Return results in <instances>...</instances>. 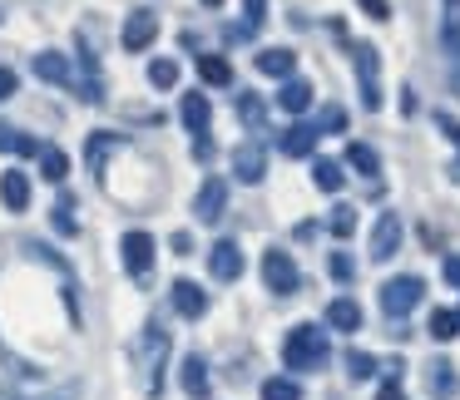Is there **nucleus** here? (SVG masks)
Listing matches in <instances>:
<instances>
[{
    "label": "nucleus",
    "instance_id": "a878e982",
    "mask_svg": "<svg viewBox=\"0 0 460 400\" xmlns=\"http://www.w3.org/2000/svg\"><path fill=\"white\" fill-rule=\"evenodd\" d=\"M110 149H119V134H94V139H90V149H84V159H90V169L94 173H100L104 169V159H110Z\"/></svg>",
    "mask_w": 460,
    "mask_h": 400
},
{
    "label": "nucleus",
    "instance_id": "4468645a",
    "mask_svg": "<svg viewBox=\"0 0 460 400\" xmlns=\"http://www.w3.org/2000/svg\"><path fill=\"white\" fill-rule=\"evenodd\" d=\"M0 198H5L11 213H25V203H31V178H25L21 169H5L0 173Z\"/></svg>",
    "mask_w": 460,
    "mask_h": 400
},
{
    "label": "nucleus",
    "instance_id": "49530a36",
    "mask_svg": "<svg viewBox=\"0 0 460 400\" xmlns=\"http://www.w3.org/2000/svg\"><path fill=\"white\" fill-rule=\"evenodd\" d=\"M446 5H460V0H446Z\"/></svg>",
    "mask_w": 460,
    "mask_h": 400
},
{
    "label": "nucleus",
    "instance_id": "b1692460",
    "mask_svg": "<svg viewBox=\"0 0 460 400\" xmlns=\"http://www.w3.org/2000/svg\"><path fill=\"white\" fill-rule=\"evenodd\" d=\"M347 163H351L357 173H367V178H376V173H381V153L367 149V143H351V149H347Z\"/></svg>",
    "mask_w": 460,
    "mask_h": 400
},
{
    "label": "nucleus",
    "instance_id": "5701e85b",
    "mask_svg": "<svg viewBox=\"0 0 460 400\" xmlns=\"http://www.w3.org/2000/svg\"><path fill=\"white\" fill-rule=\"evenodd\" d=\"M0 149H11V153H21V159H35V153H40V143H35L31 134L11 129V124H0Z\"/></svg>",
    "mask_w": 460,
    "mask_h": 400
},
{
    "label": "nucleus",
    "instance_id": "f03ea898",
    "mask_svg": "<svg viewBox=\"0 0 460 400\" xmlns=\"http://www.w3.org/2000/svg\"><path fill=\"white\" fill-rule=\"evenodd\" d=\"M420 297H426V282H420V277H391L386 287H381V311L401 321L406 311L420 307Z\"/></svg>",
    "mask_w": 460,
    "mask_h": 400
},
{
    "label": "nucleus",
    "instance_id": "1a4fd4ad",
    "mask_svg": "<svg viewBox=\"0 0 460 400\" xmlns=\"http://www.w3.org/2000/svg\"><path fill=\"white\" fill-rule=\"evenodd\" d=\"M223 198H228V183L208 178L199 188V198H193V218H199V222H218L223 218Z\"/></svg>",
    "mask_w": 460,
    "mask_h": 400
},
{
    "label": "nucleus",
    "instance_id": "37998d69",
    "mask_svg": "<svg viewBox=\"0 0 460 400\" xmlns=\"http://www.w3.org/2000/svg\"><path fill=\"white\" fill-rule=\"evenodd\" d=\"M446 282H450V287H460V257H446Z\"/></svg>",
    "mask_w": 460,
    "mask_h": 400
},
{
    "label": "nucleus",
    "instance_id": "f704fd0d",
    "mask_svg": "<svg viewBox=\"0 0 460 400\" xmlns=\"http://www.w3.org/2000/svg\"><path fill=\"white\" fill-rule=\"evenodd\" d=\"M149 80L159 84V90H173V84H179V65H173V60H154L149 65Z\"/></svg>",
    "mask_w": 460,
    "mask_h": 400
},
{
    "label": "nucleus",
    "instance_id": "412c9836",
    "mask_svg": "<svg viewBox=\"0 0 460 400\" xmlns=\"http://www.w3.org/2000/svg\"><path fill=\"white\" fill-rule=\"evenodd\" d=\"M456 390H460L456 370H450L446 361H430V400H450Z\"/></svg>",
    "mask_w": 460,
    "mask_h": 400
},
{
    "label": "nucleus",
    "instance_id": "473e14b6",
    "mask_svg": "<svg viewBox=\"0 0 460 400\" xmlns=\"http://www.w3.org/2000/svg\"><path fill=\"white\" fill-rule=\"evenodd\" d=\"M40 163H45V178H50V183H65V173H70V159H65L60 149H40Z\"/></svg>",
    "mask_w": 460,
    "mask_h": 400
},
{
    "label": "nucleus",
    "instance_id": "9b49d317",
    "mask_svg": "<svg viewBox=\"0 0 460 400\" xmlns=\"http://www.w3.org/2000/svg\"><path fill=\"white\" fill-rule=\"evenodd\" d=\"M396 248H401V218H396V213H381V218H376V232H371V257L386 262Z\"/></svg>",
    "mask_w": 460,
    "mask_h": 400
},
{
    "label": "nucleus",
    "instance_id": "4c0bfd02",
    "mask_svg": "<svg viewBox=\"0 0 460 400\" xmlns=\"http://www.w3.org/2000/svg\"><path fill=\"white\" fill-rule=\"evenodd\" d=\"M357 5L371 15V21H391V5H386V0H357Z\"/></svg>",
    "mask_w": 460,
    "mask_h": 400
},
{
    "label": "nucleus",
    "instance_id": "f257e3e1",
    "mask_svg": "<svg viewBox=\"0 0 460 400\" xmlns=\"http://www.w3.org/2000/svg\"><path fill=\"white\" fill-rule=\"evenodd\" d=\"M332 356V341L322 326H312V321H302V326L288 331V341H282V361H288V370H317L327 366Z\"/></svg>",
    "mask_w": 460,
    "mask_h": 400
},
{
    "label": "nucleus",
    "instance_id": "20e7f679",
    "mask_svg": "<svg viewBox=\"0 0 460 400\" xmlns=\"http://www.w3.org/2000/svg\"><path fill=\"white\" fill-rule=\"evenodd\" d=\"M262 282H268V291H278V297H292L297 291V262L288 257L282 248H268L262 252Z\"/></svg>",
    "mask_w": 460,
    "mask_h": 400
},
{
    "label": "nucleus",
    "instance_id": "72a5a7b5",
    "mask_svg": "<svg viewBox=\"0 0 460 400\" xmlns=\"http://www.w3.org/2000/svg\"><path fill=\"white\" fill-rule=\"evenodd\" d=\"M312 129H317V134H341V129H347V109H337V104H327V109H322V119L312 124Z\"/></svg>",
    "mask_w": 460,
    "mask_h": 400
},
{
    "label": "nucleus",
    "instance_id": "de8ad7c7",
    "mask_svg": "<svg viewBox=\"0 0 460 400\" xmlns=\"http://www.w3.org/2000/svg\"><path fill=\"white\" fill-rule=\"evenodd\" d=\"M456 321H460V311H456Z\"/></svg>",
    "mask_w": 460,
    "mask_h": 400
},
{
    "label": "nucleus",
    "instance_id": "7ed1b4c3",
    "mask_svg": "<svg viewBox=\"0 0 460 400\" xmlns=\"http://www.w3.org/2000/svg\"><path fill=\"white\" fill-rule=\"evenodd\" d=\"M351 65H357V84H361V104L381 109V55L371 45H351Z\"/></svg>",
    "mask_w": 460,
    "mask_h": 400
},
{
    "label": "nucleus",
    "instance_id": "e433bc0d",
    "mask_svg": "<svg viewBox=\"0 0 460 400\" xmlns=\"http://www.w3.org/2000/svg\"><path fill=\"white\" fill-rule=\"evenodd\" d=\"M332 277H337V282H351V277H357V262H351L347 252H332Z\"/></svg>",
    "mask_w": 460,
    "mask_h": 400
},
{
    "label": "nucleus",
    "instance_id": "4be33fe9",
    "mask_svg": "<svg viewBox=\"0 0 460 400\" xmlns=\"http://www.w3.org/2000/svg\"><path fill=\"white\" fill-rule=\"evenodd\" d=\"M341 178H347V173H341L337 159H312V183H317L322 193H337Z\"/></svg>",
    "mask_w": 460,
    "mask_h": 400
},
{
    "label": "nucleus",
    "instance_id": "a211bd4d",
    "mask_svg": "<svg viewBox=\"0 0 460 400\" xmlns=\"http://www.w3.org/2000/svg\"><path fill=\"white\" fill-rule=\"evenodd\" d=\"M183 390H189L193 400H203L208 396V366H203V356H183Z\"/></svg>",
    "mask_w": 460,
    "mask_h": 400
},
{
    "label": "nucleus",
    "instance_id": "f3484780",
    "mask_svg": "<svg viewBox=\"0 0 460 400\" xmlns=\"http://www.w3.org/2000/svg\"><path fill=\"white\" fill-rule=\"evenodd\" d=\"M258 70L272 74V80H292V70H297V55L282 50V45H272V50H258Z\"/></svg>",
    "mask_w": 460,
    "mask_h": 400
},
{
    "label": "nucleus",
    "instance_id": "a18cd8bd",
    "mask_svg": "<svg viewBox=\"0 0 460 400\" xmlns=\"http://www.w3.org/2000/svg\"><path fill=\"white\" fill-rule=\"evenodd\" d=\"M203 5H223V0H203Z\"/></svg>",
    "mask_w": 460,
    "mask_h": 400
},
{
    "label": "nucleus",
    "instance_id": "0eeeda50",
    "mask_svg": "<svg viewBox=\"0 0 460 400\" xmlns=\"http://www.w3.org/2000/svg\"><path fill=\"white\" fill-rule=\"evenodd\" d=\"M164 356H169V331L154 321V326L144 331V370H149V396H159V390H164Z\"/></svg>",
    "mask_w": 460,
    "mask_h": 400
},
{
    "label": "nucleus",
    "instance_id": "2f4dec72",
    "mask_svg": "<svg viewBox=\"0 0 460 400\" xmlns=\"http://www.w3.org/2000/svg\"><path fill=\"white\" fill-rule=\"evenodd\" d=\"M347 376H351V380L376 376V356H371V351H347Z\"/></svg>",
    "mask_w": 460,
    "mask_h": 400
},
{
    "label": "nucleus",
    "instance_id": "bb28decb",
    "mask_svg": "<svg viewBox=\"0 0 460 400\" xmlns=\"http://www.w3.org/2000/svg\"><path fill=\"white\" fill-rule=\"evenodd\" d=\"M238 119L248 124L252 134H262V100H258L252 90H243V94H238Z\"/></svg>",
    "mask_w": 460,
    "mask_h": 400
},
{
    "label": "nucleus",
    "instance_id": "c03bdc74",
    "mask_svg": "<svg viewBox=\"0 0 460 400\" xmlns=\"http://www.w3.org/2000/svg\"><path fill=\"white\" fill-rule=\"evenodd\" d=\"M450 178H456V183H460V159H456V163H450Z\"/></svg>",
    "mask_w": 460,
    "mask_h": 400
},
{
    "label": "nucleus",
    "instance_id": "ddd939ff",
    "mask_svg": "<svg viewBox=\"0 0 460 400\" xmlns=\"http://www.w3.org/2000/svg\"><path fill=\"white\" fill-rule=\"evenodd\" d=\"M154 35H159V15L134 11L129 25H124V50H144V45H154Z\"/></svg>",
    "mask_w": 460,
    "mask_h": 400
},
{
    "label": "nucleus",
    "instance_id": "79ce46f5",
    "mask_svg": "<svg viewBox=\"0 0 460 400\" xmlns=\"http://www.w3.org/2000/svg\"><path fill=\"white\" fill-rule=\"evenodd\" d=\"M11 94H15V74L0 70V100H11Z\"/></svg>",
    "mask_w": 460,
    "mask_h": 400
},
{
    "label": "nucleus",
    "instance_id": "6e6552de",
    "mask_svg": "<svg viewBox=\"0 0 460 400\" xmlns=\"http://www.w3.org/2000/svg\"><path fill=\"white\" fill-rule=\"evenodd\" d=\"M208 267H213V277H218V282H238V277H243V252H238V242H233V238L213 242Z\"/></svg>",
    "mask_w": 460,
    "mask_h": 400
},
{
    "label": "nucleus",
    "instance_id": "6ab92c4d",
    "mask_svg": "<svg viewBox=\"0 0 460 400\" xmlns=\"http://www.w3.org/2000/svg\"><path fill=\"white\" fill-rule=\"evenodd\" d=\"M327 326H337V331H357L361 326V307L351 297H337L327 307Z\"/></svg>",
    "mask_w": 460,
    "mask_h": 400
},
{
    "label": "nucleus",
    "instance_id": "2eb2a0df",
    "mask_svg": "<svg viewBox=\"0 0 460 400\" xmlns=\"http://www.w3.org/2000/svg\"><path fill=\"white\" fill-rule=\"evenodd\" d=\"M31 65H35V74H40L45 84H75V70H70V60H65V55H55V50H40Z\"/></svg>",
    "mask_w": 460,
    "mask_h": 400
},
{
    "label": "nucleus",
    "instance_id": "ea45409f",
    "mask_svg": "<svg viewBox=\"0 0 460 400\" xmlns=\"http://www.w3.org/2000/svg\"><path fill=\"white\" fill-rule=\"evenodd\" d=\"M169 248L179 252V257H189V252H193V238H189V232H173V238H169Z\"/></svg>",
    "mask_w": 460,
    "mask_h": 400
},
{
    "label": "nucleus",
    "instance_id": "cd10ccee",
    "mask_svg": "<svg viewBox=\"0 0 460 400\" xmlns=\"http://www.w3.org/2000/svg\"><path fill=\"white\" fill-rule=\"evenodd\" d=\"M262 400H302V386L288 376H272V380H262Z\"/></svg>",
    "mask_w": 460,
    "mask_h": 400
},
{
    "label": "nucleus",
    "instance_id": "9d476101",
    "mask_svg": "<svg viewBox=\"0 0 460 400\" xmlns=\"http://www.w3.org/2000/svg\"><path fill=\"white\" fill-rule=\"evenodd\" d=\"M173 311H179V317H203V311H208V291L199 287V282H189V277H179L173 282Z\"/></svg>",
    "mask_w": 460,
    "mask_h": 400
},
{
    "label": "nucleus",
    "instance_id": "393cba45",
    "mask_svg": "<svg viewBox=\"0 0 460 400\" xmlns=\"http://www.w3.org/2000/svg\"><path fill=\"white\" fill-rule=\"evenodd\" d=\"M199 74L208 84H233V65L223 55H199Z\"/></svg>",
    "mask_w": 460,
    "mask_h": 400
},
{
    "label": "nucleus",
    "instance_id": "c85d7f7f",
    "mask_svg": "<svg viewBox=\"0 0 460 400\" xmlns=\"http://www.w3.org/2000/svg\"><path fill=\"white\" fill-rule=\"evenodd\" d=\"M351 232H357V208H351V203H337V208H332V238L347 242Z\"/></svg>",
    "mask_w": 460,
    "mask_h": 400
},
{
    "label": "nucleus",
    "instance_id": "423d86ee",
    "mask_svg": "<svg viewBox=\"0 0 460 400\" xmlns=\"http://www.w3.org/2000/svg\"><path fill=\"white\" fill-rule=\"evenodd\" d=\"M119 252H124V267H129V277H134V282H149V272H154V252H159L149 232H124Z\"/></svg>",
    "mask_w": 460,
    "mask_h": 400
},
{
    "label": "nucleus",
    "instance_id": "f8f14e48",
    "mask_svg": "<svg viewBox=\"0 0 460 400\" xmlns=\"http://www.w3.org/2000/svg\"><path fill=\"white\" fill-rule=\"evenodd\" d=\"M233 173H238V183H262V173H268L262 143H243V149H233Z\"/></svg>",
    "mask_w": 460,
    "mask_h": 400
},
{
    "label": "nucleus",
    "instance_id": "aec40b11",
    "mask_svg": "<svg viewBox=\"0 0 460 400\" xmlns=\"http://www.w3.org/2000/svg\"><path fill=\"white\" fill-rule=\"evenodd\" d=\"M278 104L288 114H302L312 104V84L307 80H282V94H278Z\"/></svg>",
    "mask_w": 460,
    "mask_h": 400
},
{
    "label": "nucleus",
    "instance_id": "58836bf2",
    "mask_svg": "<svg viewBox=\"0 0 460 400\" xmlns=\"http://www.w3.org/2000/svg\"><path fill=\"white\" fill-rule=\"evenodd\" d=\"M436 124H440V134H446V139H450V143H456V149H460V124H456V119H450V114H446V109H440V114H436Z\"/></svg>",
    "mask_w": 460,
    "mask_h": 400
},
{
    "label": "nucleus",
    "instance_id": "a19ab883",
    "mask_svg": "<svg viewBox=\"0 0 460 400\" xmlns=\"http://www.w3.org/2000/svg\"><path fill=\"white\" fill-rule=\"evenodd\" d=\"M376 400H406V390H401V380H386V386L376 390Z\"/></svg>",
    "mask_w": 460,
    "mask_h": 400
},
{
    "label": "nucleus",
    "instance_id": "c9c22d12",
    "mask_svg": "<svg viewBox=\"0 0 460 400\" xmlns=\"http://www.w3.org/2000/svg\"><path fill=\"white\" fill-rule=\"evenodd\" d=\"M262 11H268V0H243V15H248V21H243V30H258V25H262Z\"/></svg>",
    "mask_w": 460,
    "mask_h": 400
},
{
    "label": "nucleus",
    "instance_id": "7c9ffc66",
    "mask_svg": "<svg viewBox=\"0 0 460 400\" xmlns=\"http://www.w3.org/2000/svg\"><path fill=\"white\" fill-rule=\"evenodd\" d=\"M430 336L436 341H450V336H460V321H456V311H430Z\"/></svg>",
    "mask_w": 460,
    "mask_h": 400
},
{
    "label": "nucleus",
    "instance_id": "c756f323",
    "mask_svg": "<svg viewBox=\"0 0 460 400\" xmlns=\"http://www.w3.org/2000/svg\"><path fill=\"white\" fill-rule=\"evenodd\" d=\"M50 222H55V232L75 238V232H80V218H75V203H70V198H60V203H55V213H50Z\"/></svg>",
    "mask_w": 460,
    "mask_h": 400
},
{
    "label": "nucleus",
    "instance_id": "39448f33",
    "mask_svg": "<svg viewBox=\"0 0 460 400\" xmlns=\"http://www.w3.org/2000/svg\"><path fill=\"white\" fill-rule=\"evenodd\" d=\"M183 124H189V134H193V159L208 163L213 143H208V100H203V94H183Z\"/></svg>",
    "mask_w": 460,
    "mask_h": 400
},
{
    "label": "nucleus",
    "instance_id": "dca6fc26",
    "mask_svg": "<svg viewBox=\"0 0 460 400\" xmlns=\"http://www.w3.org/2000/svg\"><path fill=\"white\" fill-rule=\"evenodd\" d=\"M317 139H322V134L312 129V124H292V129L278 139V149L288 153V159H307V153L317 149Z\"/></svg>",
    "mask_w": 460,
    "mask_h": 400
}]
</instances>
